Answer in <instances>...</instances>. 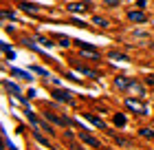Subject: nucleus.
Listing matches in <instances>:
<instances>
[{
	"mask_svg": "<svg viewBox=\"0 0 154 150\" xmlns=\"http://www.w3.org/2000/svg\"><path fill=\"white\" fill-rule=\"evenodd\" d=\"M125 106H128V110L137 113V115H145V113H148V104L141 102L139 97H128L125 99Z\"/></svg>",
	"mask_w": 154,
	"mask_h": 150,
	"instance_id": "f257e3e1",
	"label": "nucleus"
},
{
	"mask_svg": "<svg viewBox=\"0 0 154 150\" xmlns=\"http://www.w3.org/2000/svg\"><path fill=\"white\" fill-rule=\"evenodd\" d=\"M128 93H130V95H134V97H139V99H143V97H145V88H143L139 82H130Z\"/></svg>",
	"mask_w": 154,
	"mask_h": 150,
	"instance_id": "f03ea898",
	"label": "nucleus"
},
{
	"mask_svg": "<svg viewBox=\"0 0 154 150\" xmlns=\"http://www.w3.org/2000/svg\"><path fill=\"white\" fill-rule=\"evenodd\" d=\"M53 97H55V99H60V102H68V104L73 102L71 93H68V91H62V88H55V91H53Z\"/></svg>",
	"mask_w": 154,
	"mask_h": 150,
	"instance_id": "7ed1b4c3",
	"label": "nucleus"
},
{
	"mask_svg": "<svg viewBox=\"0 0 154 150\" xmlns=\"http://www.w3.org/2000/svg\"><path fill=\"white\" fill-rule=\"evenodd\" d=\"M128 20H132V22H148V16L143 11H128Z\"/></svg>",
	"mask_w": 154,
	"mask_h": 150,
	"instance_id": "20e7f679",
	"label": "nucleus"
},
{
	"mask_svg": "<svg viewBox=\"0 0 154 150\" xmlns=\"http://www.w3.org/2000/svg\"><path fill=\"white\" fill-rule=\"evenodd\" d=\"M130 82H132V80H128L125 75H119V77H115V86H117V88H121V91H128Z\"/></svg>",
	"mask_w": 154,
	"mask_h": 150,
	"instance_id": "39448f33",
	"label": "nucleus"
},
{
	"mask_svg": "<svg viewBox=\"0 0 154 150\" xmlns=\"http://www.w3.org/2000/svg\"><path fill=\"white\" fill-rule=\"evenodd\" d=\"M82 139H84V141H86V144H88V146H93V148H99V141H97L95 137H90V135H88V132H84V130H82Z\"/></svg>",
	"mask_w": 154,
	"mask_h": 150,
	"instance_id": "423d86ee",
	"label": "nucleus"
},
{
	"mask_svg": "<svg viewBox=\"0 0 154 150\" xmlns=\"http://www.w3.org/2000/svg\"><path fill=\"white\" fill-rule=\"evenodd\" d=\"M86 119L90 121V124H95V126H99V128H106V124L97 117V115H93V113H86Z\"/></svg>",
	"mask_w": 154,
	"mask_h": 150,
	"instance_id": "0eeeda50",
	"label": "nucleus"
},
{
	"mask_svg": "<svg viewBox=\"0 0 154 150\" xmlns=\"http://www.w3.org/2000/svg\"><path fill=\"white\" fill-rule=\"evenodd\" d=\"M68 9H71L73 13H82V11H86V5H84V2H71Z\"/></svg>",
	"mask_w": 154,
	"mask_h": 150,
	"instance_id": "6e6552de",
	"label": "nucleus"
},
{
	"mask_svg": "<svg viewBox=\"0 0 154 150\" xmlns=\"http://www.w3.org/2000/svg\"><path fill=\"white\" fill-rule=\"evenodd\" d=\"M5 88H7V91H11V93H13V95H16L18 99L22 97V95H20V88L16 86V84H11V82H5Z\"/></svg>",
	"mask_w": 154,
	"mask_h": 150,
	"instance_id": "1a4fd4ad",
	"label": "nucleus"
},
{
	"mask_svg": "<svg viewBox=\"0 0 154 150\" xmlns=\"http://www.w3.org/2000/svg\"><path fill=\"white\" fill-rule=\"evenodd\" d=\"M46 119H51L53 124H57V126H64V124H66V119H62V117H55L53 113H46Z\"/></svg>",
	"mask_w": 154,
	"mask_h": 150,
	"instance_id": "9d476101",
	"label": "nucleus"
},
{
	"mask_svg": "<svg viewBox=\"0 0 154 150\" xmlns=\"http://www.w3.org/2000/svg\"><path fill=\"white\" fill-rule=\"evenodd\" d=\"M93 24H97V27H101V29H103V27H108V20L97 16V18H93Z\"/></svg>",
	"mask_w": 154,
	"mask_h": 150,
	"instance_id": "9b49d317",
	"label": "nucleus"
},
{
	"mask_svg": "<svg viewBox=\"0 0 154 150\" xmlns=\"http://www.w3.org/2000/svg\"><path fill=\"white\" fill-rule=\"evenodd\" d=\"M13 75H18V77H24V80H33V77L26 73V71H20V69H13Z\"/></svg>",
	"mask_w": 154,
	"mask_h": 150,
	"instance_id": "f8f14e48",
	"label": "nucleus"
},
{
	"mask_svg": "<svg viewBox=\"0 0 154 150\" xmlns=\"http://www.w3.org/2000/svg\"><path fill=\"white\" fill-rule=\"evenodd\" d=\"M139 135H141V137H148V139H154V132L150 130V128H141V130H139Z\"/></svg>",
	"mask_w": 154,
	"mask_h": 150,
	"instance_id": "ddd939ff",
	"label": "nucleus"
},
{
	"mask_svg": "<svg viewBox=\"0 0 154 150\" xmlns=\"http://www.w3.org/2000/svg\"><path fill=\"white\" fill-rule=\"evenodd\" d=\"M115 124H117V126H123V124H125V115L117 113V115H115Z\"/></svg>",
	"mask_w": 154,
	"mask_h": 150,
	"instance_id": "4468645a",
	"label": "nucleus"
},
{
	"mask_svg": "<svg viewBox=\"0 0 154 150\" xmlns=\"http://www.w3.org/2000/svg\"><path fill=\"white\" fill-rule=\"evenodd\" d=\"M110 58L119 60V62H125V60H128V55H123V53H110Z\"/></svg>",
	"mask_w": 154,
	"mask_h": 150,
	"instance_id": "2eb2a0df",
	"label": "nucleus"
},
{
	"mask_svg": "<svg viewBox=\"0 0 154 150\" xmlns=\"http://www.w3.org/2000/svg\"><path fill=\"white\" fill-rule=\"evenodd\" d=\"M38 128H42V130H46L48 135H53V132H55V130H53V128L48 126V124H44V121H40V124H38Z\"/></svg>",
	"mask_w": 154,
	"mask_h": 150,
	"instance_id": "dca6fc26",
	"label": "nucleus"
},
{
	"mask_svg": "<svg viewBox=\"0 0 154 150\" xmlns=\"http://www.w3.org/2000/svg\"><path fill=\"white\" fill-rule=\"evenodd\" d=\"M22 9L31 11V13H35V11H38V9H35V5H31V2H22Z\"/></svg>",
	"mask_w": 154,
	"mask_h": 150,
	"instance_id": "f3484780",
	"label": "nucleus"
},
{
	"mask_svg": "<svg viewBox=\"0 0 154 150\" xmlns=\"http://www.w3.org/2000/svg\"><path fill=\"white\" fill-rule=\"evenodd\" d=\"M57 40H60V44H62V46H68V44H71L66 35H57Z\"/></svg>",
	"mask_w": 154,
	"mask_h": 150,
	"instance_id": "a211bd4d",
	"label": "nucleus"
},
{
	"mask_svg": "<svg viewBox=\"0 0 154 150\" xmlns=\"http://www.w3.org/2000/svg\"><path fill=\"white\" fill-rule=\"evenodd\" d=\"M35 73H40L42 77H46V75H48V71H46V69H40V66H35Z\"/></svg>",
	"mask_w": 154,
	"mask_h": 150,
	"instance_id": "6ab92c4d",
	"label": "nucleus"
},
{
	"mask_svg": "<svg viewBox=\"0 0 154 150\" xmlns=\"http://www.w3.org/2000/svg\"><path fill=\"white\" fill-rule=\"evenodd\" d=\"M35 139L40 141V144H44V146H48V141H46L44 137H42V135H40V132H35Z\"/></svg>",
	"mask_w": 154,
	"mask_h": 150,
	"instance_id": "aec40b11",
	"label": "nucleus"
},
{
	"mask_svg": "<svg viewBox=\"0 0 154 150\" xmlns=\"http://www.w3.org/2000/svg\"><path fill=\"white\" fill-rule=\"evenodd\" d=\"M106 5L108 7H117V5H121V0H106Z\"/></svg>",
	"mask_w": 154,
	"mask_h": 150,
	"instance_id": "412c9836",
	"label": "nucleus"
},
{
	"mask_svg": "<svg viewBox=\"0 0 154 150\" xmlns=\"http://www.w3.org/2000/svg\"><path fill=\"white\" fill-rule=\"evenodd\" d=\"M40 42H42V44H44V46H53V42H48L46 38H40Z\"/></svg>",
	"mask_w": 154,
	"mask_h": 150,
	"instance_id": "4be33fe9",
	"label": "nucleus"
},
{
	"mask_svg": "<svg viewBox=\"0 0 154 150\" xmlns=\"http://www.w3.org/2000/svg\"><path fill=\"white\" fill-rule=\"evenodd\" d=\"M148 82H150V84H154V75H148Z\"/></svg>",
	"mask_w": 154,
	"mask_h": 150,
	"instance_id": "5701e85b",
	"label": "nucleus"
},
{
	"mask_svg": "<svg viewBox=\"0 0 154 150\" xmlns=\"http://www.w3.org/2000/svg\"><path fill=\"white\" fill-rule=\"evenodd\" d=\"M9 150H16V148H13V146H9Z\"/></svg>",
	"mask_w": 154,
	"mask_h": 150,
	"instance_id": "b1692460",
	"label": "nucleus"
}]
</instances>
